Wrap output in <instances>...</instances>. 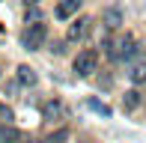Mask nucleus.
<instances>
[{
    "label": "nucleus",
    "instance_id": "nucleus-14",
    "mask_svg": "<svg viewBox=\"0 0 146 143\" xmlns=\"http://www.w3.org/2000/svg\"><path fill=\"white\" fill-rule=\"evenodd\" d=\"M12 119H15V113H12V107H9V105H3V101H0V122H6V125H9Z\"/></svg>",
    "mask_w": 146,
    "mask_h": 143
},
{
    "label": "nucleus",
    "instance_id": "nucleus-10",
    "mask_svg": "<svg viewBox=\"0 0 146 143\" xmlns=\"http://www.w3.org/2000/svg\"><path fill=\"white\" fill-rule=\"evenodd\" d=\"M87 107L92 110V113H98V116H104V119H108V116L113 113V110H110L108 105H104V101H98V99H87Z\"/></svg>",
    "mask_w": 146,
    "mask_h": 143
},
{
    "label": "nucleus",
    "instance_id": "nucleus-6",
    "mask_svg": "<svg viewBox=\"0 0 146 143\" xmlns=\"http://www.w3.org/2000/svg\"><path fill=\"white\" fill-rule=\"evenodd\" d=\"M81 6H84V0H60L57 9H54V15L60 18V21H69V18L81 9Z\"/></svg>",
    "mask_w": 146,
    "mask_h": 143
},
{
    "label": "nucleus",
    "instance_id": "nucleus-7",
    "mask_svg": "<svg viewBox=\"0 0 146 143\" xmlns=\"http://www.w3.org/2000/svg\"><path fill=\"white\" fill-rule=\"evenodd\" d=\"M15 83H18V87H36V83H39V75L30 66H18L15 69Z\"/></svg>",
    "mask_w": 146,
    "mask_h": 143
},
{
    "label": "nucleus",
    "instance_id": "nucleus-12",
    "mask_svg": "<svg viewBox=\"0 0 146 143\" xmlns=\"http://www.w3.org/2000/svg\"><path fill=\"white\" fill-rule=\"evenodd\" d=\"M128 77H131L134 83H143V81H146V63H137V66H131Z\"/></svg>",
    "mask_w": 146,
    "mask_h": 143
},
{
    "label": "nucleus",
    "instance_id": "nucleus-13",
    "mask_svg": "<svg viewBox=\"0 0 146 143\" xmlns=\"http://www.w3.org/2000/svg\"><path fill=\"white\" fill-rule=\"evenodd\" d=\"M69 140V128H60V131H54V134H48L42 143H66Z\"/></svg>",
    "mask_w": 146,
    "mask_h": 143
},
{
    "label": "nucleus",
    "instance_id": "nucleus-4",
    "mask_svg": "<svg viewBox=\"0 0 146 143\" xmlns=\"http://www.w3.org/2000/svg\"><path fill=\"white\" fill-rule=\"evenodd\" d=\"M66 113H69V110H66V105L60 99H48L42 105V119L45 122H57V119H66Z\"/></svg>",
    "mask_w": 146,
    "mask_h": 143
},
{
    "label": "nucleus",
    "instance_id": "nucleus-5",
    "mask_svg": "<svg viewBox=\"0 0 146 143\" xmlns=\"http://www.w3.org/2000/svg\"><path fill=\"white\" fill-rule=\"evenodd\" d=\"M87 33H90V18H75L66 30V42H81Z\"/></svg>",
    "mask_w": 146,
    "mask_h": 143
},
{
    "label": "nucleus",
    "instance_id": "nucleus-1",
    "mask_svg": "<svg viewBox=\"0 0 146 143\" xmlns=\"http://www.w3.org/2000/svg\"><path fill=\"white\" fill-rule=\"evenodd\" d=\"M102 48H104V54H108L113 63L131 60V57L137 54V42H134V36H131V33H122V36H113V39H104Z\"/></svg>",
    "mask_w": 146,
    "mask_h": 143
},
{
    "label": "nucleus",
    "instance_id": "nucleus-8",
    "mask_svg": "<svg viewBox=\"0 0 146 143\" xmlns=\"http://www.w3.org/2000/svg\"><path fill=\"white\" fill-rule=\"evenodd\" d=\"M102 21H104V27H108V30H116L119 24H122V9H119V6H108L104 15H102Z\"/></svg>",
    "mask_w": 146,
    "mask_h": 143
},
{
    "label": "nucleus",
    "instance_id": "nucleus-9",
    "mask_svg": "<svg viewBox=\"0 0 146 143\" xmlns=\"http://www.w3.org/2000/svg\"><path fill=\"white\" fill-rule=\"evenodd\" d=\"M24 140V134L18 131V128H12V125H6V122H0V143H21Z\"/></svg>",
    "mask_w": 146,
    "mask_h": 143
},
{
    "label": "nucleus",
    "instance_id": "nucleus-15",
    "mask_svg": "<svg viewBox=\"0 0 146 143\" xmlns=\"http://www.w3.org/2000/svg\"><path fill=\"white\" fill-rule=\"evenodd\" d=\"M36 21H42V12H39L36 6H30L27 9V24H36Z\"/></svg>",
    "mask_w": 146,
    "mask_h": 143
},
{
    "label": "nucleus",
    "instance_id": "nucleus-2",
    "mask_svg": "<svg viewBox=\"0 0 146 143\" xmlns=\"http://www.w3.org/2000/svg\"><path fill=\"white\" fill-rule=\"evenodd\" d=\"M45 39H48V27H45V21L27 24V27L21 30V48L24 51H39L45 45Z\"/></svg>",
    "mask_w": 146,
    "mask_h": 143
},
{
    "label": "nucleus",
    "instance_id": "nucleus-11",
    "mask_svg": "<svg viewBox=\"0 0 146 143\" xmlns=\"http://www.w3.org/2000/svg\"><path fill=\"white\" fill-rule=\"evenodd\" d=\"M122 107H125V110L140 107V93H137V89H128V93L122 95Z\"/></svg>",
    "mask_w": 146,
    "mask_h": 143
},
{
    "label": "nucleus",
    "instance_id": "nucleus-3",
    "mask_svg": "<svg viewBox=\"0 0 146 143\" xmlns=\"http://www.w3.org/2000/svg\"><path fill=\"white\" fill-rule=\"evenodd\" d=\"M72 69H75V75H81V77H90L92 72L98 69V51H92V48L81 51V54L75 57V63H72Z\"/></svg>",
    "mask_w": 146,
    "mask_h": 143
},
{
    "label": "nucleus",
    "instance_id": "nucleus-16",
    "mask_svg": "<svg viewBox=\"0 0 146 143\" xmlns=\"http://www.w3.org/2000/svg\"><path fill=\"white\" fill-rule=\"evenodd\" d=\"M21 3H24V6H27V9H30V6H39V3H42V0H21Z\"/></svg>",
    "mask_w": 146,
    "mask_h": 143
}]
</instances>
